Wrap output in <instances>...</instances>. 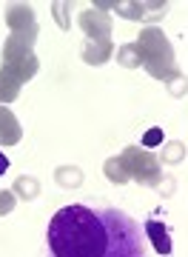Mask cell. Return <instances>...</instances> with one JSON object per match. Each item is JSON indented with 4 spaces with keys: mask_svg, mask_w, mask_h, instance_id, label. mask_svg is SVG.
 Here are the masks:
<instances>
[{
    "mask_svg": "<svg viewBox=\"0 0 188 257\" xmlns=\"http://www.w3.org/2000/svg\"><path fill=\"white\" fill-rule=\"evenodd\" d=\"M46 251L49 257H145V243L125 211L72 203L49 220Z\"/></svg>",
    "mask_w": 188,
    "mask_h": 257,
    "instance_id": "1",
    "label": "cell"
},
{
    "mask_svg": "<svg viewBox=\"0 0 188 257\" xmlns=\"http://www.w3.org/2000/svg\"><path fill=\"white\" fill-rule=\"evenodd\" d=\"M145 231L151 234L157 254H171V240H168V229H165V226H160L157 220H148L145 223Z\"/></svg>",
    "mask_w": 188,
    "mask_h": 257,
    "instance_id": "2",
    "label": "cell"
},
{
    "mask_svg": "<svg viewBox=\"0 0 188 257\" xmlns=\"http://www.w3.org/2000/svg\"><path fill=\"white\" fill-rule=\"evenodd\" d=\"M160 140H162V132H160V128H151V132L145 135V146H157Z\"/></svg>",
    "mask_w": 188,
    "mask_h": 257,
    "instance_id": "3",
    "label": "cell"
},
{
    "mask_svg": "<svg viewBox=\"0 0 188 257\" xmlns=\"http://www.w3.org/2000/svg\"><path fill=\"white\" fill-rule=\"evenodd\" d=\"M9 172V160H6V155L0 152V175H6Z\"/></svg>",
    "mask_w": 188,
    "mask_h": 257,
    "instance_id": "4",
    "label": "cell"
}]
</instances>
